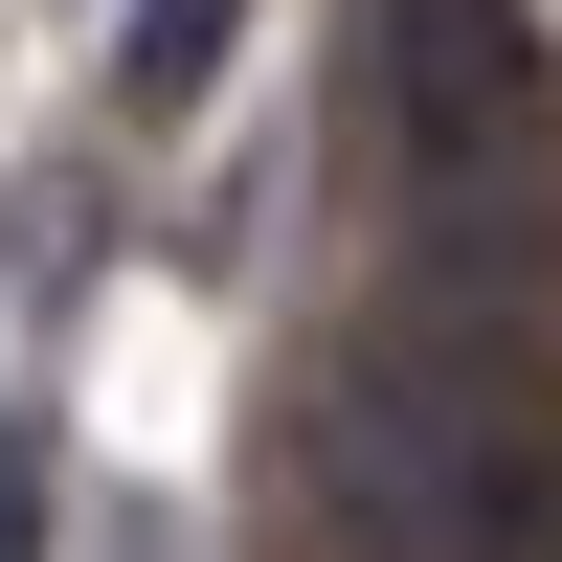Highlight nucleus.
<instances>
[{"mask_svg": "<svg viewBox=\"0 0 562 562\" xmlns=\"http://www.w3.org/2000/svg\"><path fill=\"white\" fill-rule=\"evenodd\" d=\"M293 495H315L338 562H540V518H562L518 383L450 360V338H315V383H293Z\"/></svg>", "mask_w": 562, "mask_h": 562, "instance_id": "1", "label": "nucleus"}, {"mask_svg": "<svg viewBox=\"0 0 562 562\" xmlns=\"http://www.w3.org/2000/svg\"><path fill=\"white\" fill-rule=\"evenodd\" d=\"M383 90H405V135H428V180H518L540 23H518V0H383Z\"/></svg>", "mask_w": 562, "mask_h": 562, "instance_id": "2", "label": "nucleus"}, {"mask_svg": "<svg viewBox=\"0 0 562 562\" xmlns=\"http://www.w3.org/2000/svg\"><path fill=\"white\" fill-rule=\"evenodd\" d=\"M225 23H248V0H135V90H158V113H180V90L225 68Z\"/></svg>", "mask_w": 562, "mask_h": 562, "instance_id": "3", "label": "nucleus"}, {"mask_svg": "<svg viewBox=\"0 0 562 562\" xmlns=\"http://www.w3.org/2000/svg\"><path fill=\"white\" fill-rule=\"evenodd\" d=\"M0 562H45V428H0Z\"/></svg>", "mask_w": 562, "mask_h": 562, "instance_id": "4", "label": "nucleus"}]
</instances>
